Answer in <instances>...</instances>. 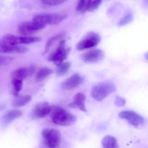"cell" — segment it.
I'll list each match as a JSON object with an SVG mask.
<instances>
[{
	"label": "cell",
	"instance_id": "cell-19",
	"mask_svg": "<svg viewBox=\"0 0 148 148\" xmlns=\"http://www.w3.org/2000/svg\"><path fill=\"white\" fill-rule=\"evenodd\" d=\"M53 73V71L48 67H44L40 68L35 76V80L38 82L44 80Z\"/></svg>",
	"mask_w": 148,
	"mask_h": 148
},
{
	"label": "cell",
	"instance_id": "cell-2",
	"mask_svg": "<svg viewBox=\"0 0 148 148\" xmlns=\"http://www.w3.org/2000/svg\"><path fill=\"white\" fill-rule=\"evenodd\" d=\"M116 90V86L113 83L110 82H102L92 87L91 90L92 97L97 101H101Z\"/></svg>",
	"mask_w": 148,
	"mask_h": 148
},
{
	"label": "cell",
	"instance_id": "cell-11",
	"mask_svg": "<svg viewBox=\"0 0 148 148\" xmlns=\"http://www.w3.org/2000/svg\"><path fill=\"white\" fill-rule=\"evenodd\" d=\"M35 71V67L34 66L21 67L13 71L11 73V77L12 79L23 80L33 75Z\"/></svg>",
	"mask_w": 148,
	"mask_h": 148
},
{
	"label": "cell",
	"instance_id": "cell-26",
	"mask_svg": "<svg viewBox=\"0 0 148 148\" xmlns=\"http://www.w3.org/2000/svg\"><path fill=\"white\" fill-rule=\"evenodd\" d=\"M115 105L118 107H122L125 105L126 100L124 98L120 96H117L116 97L115 102Z\"/></svg>",
	"mask_w": 148,
	"mask_h": 148
},
{
	"label": "cell",
	"instance_id": "cell-24",
	"mask_svg": "<svg viewBox=\"0 0 148 148\" xmlns=\"http://www.w3.org/2000/svg\"><path fill=\"white\" fill-rule=\"evenodd\" d=\"M103 0H92L91 3L88 11L89 12H93L97 10L102 3Z\"/></svg>",
	"mask_w": 148,
	"mask_h": 148
},
{
	"label": "cell",
	"instance_id": "cell-14",
	"mask_svg": "<svg viewBox=\"0 0 148 148\" xmlns=\"http://www.w3.org/2000/svg\"><path fill=\"white\" fill-rule=\"evenodd\" d=\"M28 51L27 47L18 45H11L6 44L2 40H0V53H24Z\"/></svg>",
	"mask_w": 148,
	"mask_h": 148
},
{
	"label": "cell",
	"instance_id": "cell-8",
	"mask_svg": "<svg viewBox=\"0 0 148 148\" xmlns=\"http://www.w3.org/2000/svg\"><path fill=\"white\" fill-rule=\"evenodd\" d=\"M45 27L33 21H32L23 22L20 24L18 27V31L21 34L28 36L36 33L44 29Z\"/></svg>",
	"mask_w": 148,
	"mask_h": 148
},
{
	"label": "cell",
	"instance_id": "cell-7",
	"mask_svg": "<svg viewBox=\"0 0 148 148\" xmlns=\"http://www.w3.org/2000/svg\"><path fill=\"white\" fill-rule=\"evenodd\" d=\"M100 40L101 38L98 34L93 32L89 33L77 44V49L79 51H83L95 47Z\"/></svg>",
	"mask_w": 148,
	"mask_h": 148
},
{
	"label": "cell",
	"instance_id": "cell-4",
	"mask_svg": "<svg viewBox=\"0 0 148 148\" xmlns=\"http://www.w3.org/2000/svg\"><path fill=\"white\" fill-rule=\"evenodd\" d=\"M67 18L66 14H40L35 16L33 21L46 26L47 25H58Z\"/></svg>",
	"mask_w": 148,
	"mask_h": 148
},
{
	"label": "cell",
	"instance_id": "cell-6",
	"mask_svg": "<svg viewBox=\"0 0 148 148\" xmlns=\"http://www.w3.org/2000/svg\"><path fill=\"white\" fill-rule=\"evenodd\" d=\"M41 38L38 37H19L12 34H7L4 35L2 41L6 44L11 45H29L40 42Z\"/></svg>",
	"mask_w": 148,
	"mask_h": 148
},
{
	"label": "cell",
	"instance_id": "cell-18",
	"mask_svg": "<svg viewBox=\"0 0 148 148\" xmlns=\"http://www.w3.org/2000/svg\"><path fill=\"white\" fill-rule=\"evenodd\" d=\"M101 143H102V146L104 148H119V144L117 140L112 136H106L102 139Z\"/></svg>",
	"mask_w": 148,
	"mask_h": 148
},
{
	"label": "cell",
	"instance_id": "cell-21",
	"mask_svg": "<svg viewBox=\"0 0 148 148\" xmlns=\"http://www.w3.org/2000/svg\"><path fill=\"white\" fill-rule=\"evenodd\" d=\"M12 84L13 86V95L14 97L18 96L20 92L22 90L23 86V80L12 79Z\"/></svg>",
	"mask_w": 148,
	"mask_h": 148
},
{
	"label": "cell",
	"instance_id": "cell-15",
	"mask_svg": "<svg viewBox=\"0 0 148 148\" xmlns=\"http://www.w3.org/2000/svg\"><path fill=\"white\" fill-rule=\"evenodd\" d=\"M86 97L83 93H77L74 96L72 102L69 104L70 107L78 109L84 112L87 111L85 106Z\"/></svg>",
	"mask_w": 148,
	"mask_h": 148
},
{
	"label": "cell",
	"instance_id": "cell-23",
	"mask_svg": "<svg viewBox=\"0 0 148 148\" xmlns=\"http://www.w3.org/2000/svg\"><path fill=\"white\" fill-rule=\"evenodd\" d=\"M133 16L132 14L131 13H128L119 21L118 25L119 27L124 26L131 22L133 20Z\"/></svg>",
	"mask_w": 148,
	"mask_h": 148
},
{
	"label": "cell",
	"instance_id": "cell-5",
	"mask_svg": "<svg viewBox=\"0 0 148 148\" xmlns=\"http://www.w3.org/2000/svg\"><path fill=\"white\" fill-rule=\"evenodd\" d=\"M42 135L45 144L49 148H57L60 144L61 134L58 130L46 128L42 131Z\"/></svg>",
	"mask_w": 148,
	"mask_h": 148
},
{
	"label": "cell",
	"instance_id": "cell-17",
	"mask_svg": "<svg viewBox=\"0 0 148 148\" xmlns=\"http://www.w3.org/2000/svg\"><path fill=\"white\" fill-rule=\"evenodd\" d=\"M13 100L12 104L13 106L21 107L25 106L32 100V97L30 95L17 96Z\"/></svg>",
	"mask_w": 148,
	"mask_h": 148
},
{
	"label": "cell",
	"instance_id": "cell-9",
	"mask_svg": "<svg viewBox=\"0 0 148 148\" xmlns=\"http://www.w3.org/2000/svg\"><path fill=\"white\" fill-rule=\"evenodd\" d=\"M119 116L125 119L135 127L141 126L145 122L144 119L142 116L133 111H123L119 113Z\"/></svg>",
	"mask_w": 148,
	"mask_h": 148
},
{
	"label": "cell",
	"instance_id": "cell-22",
	"mask_svg": "<svg viewBox=\"0 0 148 148\" xmlns=\"http://www.w3.org/2000/svg\"><path fill=\"white\" fill-rule=\"evenodd\" d=\"M64 35V33L61 32L49 39V40L47 41V43L46 45L45 48V51H44L43 54L46 53L48 51L50 47L52 46V45L57 40H58L60 39L63 38Z\"/></svg>",
	"mask_w": 148,
	"mask_h": 148
},
{
	"label": "cell",
	"instance_id": "cell-25",
	"mask_svg": "<svg viewBox=\"0 0 148 148\" xmlns=\"http://www.w3.org/2000/svg\"><path fill=\"white\" fill-rule=\"evenodd\" d=\"M66 0H42L43 3L51 6L58 5L63 4Z\"/></svg>",
	"mask_w": 148,
	"mask_h": 148
},
{
	"label": "cell",
	"instance_id": "cell-28",
	"mask_svg": "<svg viewBox=\"0 0 148 148\" xmlns=\"http://www.w3.org/2000/svg\"><path fill=\"white\" fill-rule=\"evenodd\" d=\"M87 0H79L77 5V8H76V10L77 12H82L84 6L85 4L86 3Z\"/></svg>",
	"mask_w": 148,
	"mask_h": 148
},
{
	"label": "cell",
	"instance_id": "cell-1",
	"mask_svg": "<svg viewBox=\"0 0 148 148\" xmlns=\"http://www.w3.org/2000/svg\"><path fill=\"white\" fill-rule=\"evenodd\" d=\"M51 117L55 124L67 126L73 124L77 120L76 116L70 113L61 106H51Z\"/></svg>",
	"mask_w": 148,
	"mask_h": 148
},
{
	"label": "cell",
	"instance_id": "cell-20",
	"mask_svg": "<svg viewBox=\"0 0 148 148\" xmlns=\"http://www.w3.org/2000/svg\"><path fill=\"white\" fill-rule=\"evenodd\" d=\"M71 66V63L69 62H63L57 66L56 73L59 76L65 75L68 71Z\"/></svg>",
	"mask_w": 148,
	"mask_h": 148
},
{
	"label": "cell",
	"instance_id": "cell-3",
	"mask_svg": "<svg viewBox=\"0 0 148 148\" xmlns=\"http://www.w3.org/2000/svg\"><path fill=\"white\" fill-rule=\"evenodd\" d=\"M71 51V48L66 47L65 40H62L60 41L57 49L50 54L48 60L52 62L57 66L67 58Z\"/></svg>",
	"mask_w": 148,
	"mask_h": 148
},
{
	"label": "cell",
	"instance_id": "cell-12",
	"mask_svg": "<svg viewBox=\"0 0 148 148\" xmlns=\"http://www.w3.org/2000/svg\"><path fill=\"white\" fill-rule=\"evenodd\" d=\"M51 106L48 102H42L35 106L32 111V115L37 118H44L50 114Z\"/></svg>",
	"mask_w": 148,
	"mask_h": 148
},
{
	"label": "cell",
	"instance_id": "cell-27",
	"mask_svg": "<svg viewBox=\"0 0 148 148\" xmlns=\"http://www.w3.org/2000/svg\"><path fill=\"white\" fill-rule=\"evenodd\" d=\"M12 58L0 55V65L6 64L12 60Z\"/></svg>",
	"mask_w": 148,
	"mask_h": 148
},
{
	"label": "cell",
	"instance_id": "cell-16",
	"mask_svg": "<svg viewBox=\"0 0 148 148\" xmlns=\"http://www.w3.org/2000/svg\"><path fill=\"white\" fill-rule=\"evenodd\" d=\"M22 114V112L19 110H14L9 111L2 117V122L5 124H8L21 116Z\"/></svg>",
	"mask_w": 148,
	"mask_h": 148
},
{
	"label": "cell",
	"instance_id": "cell-10",
	"mask_svg": "<svg viewBox=\"0 0 148 148\" xmlns=\"http://www.w3.org/2000/svg\"><path fill=\"white\" fill-rule=\"evenodd\" d=\"M104 53L100 49H95L82 54L81 58L87 63H96L100 61L103 58Z\"/></svg>",
	"mask_w": 148,
	"mask_h": 148
},
{
	"label": "cell",
	"instance_id": "cell-13",
	"mask_svg": "<svg viewBox=\"0 0 148 148\" xmlns=\"http://www.w3.org/2000/svg\"><path fill=\"white\" fill-rule=\"evenodd\" d=\"M84 81V78L79 74L75 73L66 79L63 84L62 86L64 89L66 90H71L74 89L79 86Z\"/></svg>",
	"mask_w": 148,
	"mask_h": 148
}]
</instances>
